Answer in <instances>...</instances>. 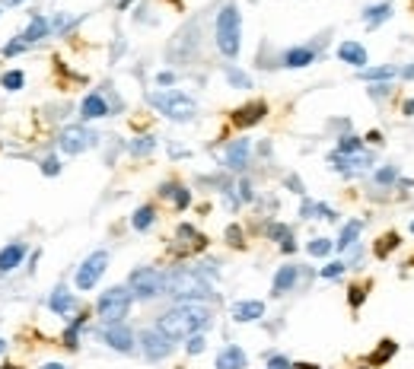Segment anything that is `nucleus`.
<instances>
[{"label":"nucleus","instance_id":"46","mask_svg":"<svg viewBox=\"0 0 414 369\" xmlns=\"http://www.w3.org/2000/svg\"><path fill=\"white\" fill-rule=\"evenodd\" d=\"M268 369H293V363H290L284 353H271V357H268Z\"/></svg>","mask_w":414,"mask_h":369},{"label":"nucleus","instance_id":"26","mask_svg":"<svg viewBox=\"0 0 414 369\" xmlns=\"http://www.w3.org/2000/svg\"><path fill=\"white\" fill-rule=\"evenodd\" d=\"M299 217H309V220H338V214L328 204H319V201H303Z\"/></svg>","mask_w":414,"mask_h":369},{"label":"nucleus","instance_id":"21","mask_svg":"<svg viewBox=\"0 0 414 369\" xmlns=\"http://www.w3.org/2000/svg\"><path fill=\"white\" fill-rule=\"evenodd\" d=\"M51 35V23L41 13H35L32 19H29V26H26L23 32H19V39H23V45L26 48H32L35 41H41V39H48Z\"/></svg>","mask_w":414,"mask_h":369},{"label":"nucleus","instance_id":"31","mask_svg":"<svg viewBox=\"0 0 414 369\" xmlns=\"http://www.w3.org/2000/svg\"><path fill=\"white\" fill-rule=\"evenodd\" d=\"M224 77H226V83H230L233 90H252V77L242 74L239 67L226 64V67H224Z\"/></svg>","mask_w":414,"mask_h":369},{"label":"nucleus","instance_id":"44","mask_svg":"<svg viewBox=\"0 0 414 369\" xmlns=\"http://www.w3.org/2000/svg\"><path fill=\"white\" fill-rule=\"evenodd\" d=\"M26 51V45H23V39H13V41H7V45H3V48H0V54H3V58H17V54H23Z\"/></svg>","mask_w":414,"mask_h":369},{"label":"nucleus","instance_id":"10","mask_svg":"<svg viewBox=\"0 0 414 369\" xmlns=\"http://www.w3.org/2000/svg\"><path fill=\"white\" fill-rule=\"evenodd\" d=\"M99 341L115 353H134L137 350V335H134L124 321H118V325H102Z\"/></svg>","mask_w":414,"mask_h":369},{"label":"nucleus","instance_id":"49","mask_svg":"<svg viewBox=\"0 0 414 369\" xmlns=\"http://www.w3.org/2000/svg\"><path fill=\"white\" fill-rule=\"evenodd\" d=\"M172 83H175L172 70H159V74H157V86H172Z\"/></svg>","mask_w":414,"mask_h":369},{"label":"nucleus","instance_id":"13","mask_svg":"<svg viewBox=\"0 0 414 369\" xmlns=\"http://www.w3.org/2000/svg\"><path fill=\"white\" fill-rule=\"evenodd\" d=\"M248 159H252V140L248 137L233 140L230 147H226V153H224V166L230 169V172H242V169L248 166Z\"/></svg>","mask_w":414,"mask_h":369},{"label":"nucleus","instance_id":"5","mask_svg":"<svg viewBox=\"0 0 414 369\" xmlns=\"http://www.w3.org/2000/svg\"><path fill=\"white\" fill-rule=\"evenodd\" d=\"M134 306V296L128 290V283H115V287H108L106 293H99L96 299V315H99L102 325H118V321L128 319V312Z\"/></svg>","mask_w":414,"mask_h":369},{"label":"nucleus","instance_id":"8","mask_svg":"<svg viewBox=\"0 0 414 369\" xmlns=\"http://www.w3.org/2000/svg\"><path fill=\"white\" fill-rule=\"evenodd\" d=\"M137 347H141V353H144V360H147V363H163V360H169V357H172L175 341H172V337H166L163 331L153 325V328H144L141 331V337H137Z\"/></svg>","mask_w":414,"mask_h":369},{"label":"nucleus","instance_id":"41","mask_svg":"<svg viewBox=\"0 0 414 369\" xmlns=\"http://www.w3.org/2000/svg\"><path fill=\"white\" fill-rule=\"evenodd\" d=\"M41 175H48V179L61 175V159L58 156H45V159H41Z\"/></svg>","mask_w":414,"mask_h":369},{"label":"nucleus","instance_id":"55","mask_svg":"<svg viewBox=\"0 0 414 369\" xmlns=\"http://www.w3.org/2000/svg\"><path fill=\"white\" fill-rule=\"evenodd\" d=\"M293 369H319L315 363H293Z\"/></svg>","mask_w":414,"mask_h":369},{"label":"nucleus","instance_id":"12","mask_svg":"<svg viewBox=\"0 0 414 369\" xmlns=\"http://www.w3.org/2000/svg\"><path fill=\"white\" fill-rule=\"evenodd\" d=\"M265 115H268V102L265 99H252V102H246V106H239L233 112V124L236 128H255L258 121H265Z\"/></svg>","mask_w":414,"mask_h":369},{"label":"nucleus","instance_id":"11","mask_svg":"<svg viewBox=\"0 0 414 369\" xmlns=\"http://www.w3.org/2000/svg\"><path fill=\"white\" fill-rule=\"evenodd\" d=\"M315 61H319V45H293L281 54V67H287V70H303Z\"/></svg>","mask_w":414,"mask_h":369},{"label":"nucleus","instance_id":"16","mask_svg":"<svg viewBox=\"0 0 414 369\" xmlns=\"http://www.w3.org/2000/svg\"><path fill=\"white\" fill-rule=\"evenodd\" d=\"M338 61H341V64L357 67V70H366V64H370V54H366V48L360 45V41L348 39V41H341V45H338Z\"/></svg>","mask_w":414,"mask_h":369},{"label":"nucleus","instance_id":"17","mask_svg":"<svg viewBox=\"0 0 414 369\" xmlns=\"http://www.w3.org/2000/svg\"><path fill=\"white\" fill-rule=\"evenodd\" d=\"M297 283H299V264H284V268H277V274L271 280V296H287Z\"/></svg>","mask_w":414,"mask_h":369},{"label":"nucleus","instance_id":"57","mask_svg":"<svg viewBox=\"0 0 414 369\" xmlns=\"http://www.w3.org/2000/svg\"><path fill=\"white\" fill-rule=\"evenodd\" d=\"M23 0H3V7H19Z\"/></svg>","mask_w":414,"mask_h":369},{"label":"nucleus","instance_id":"30","mask_svg":"<svg viewBox=\"0 0 414 369\" xmlns=\"http://www.w3.org/2000/svg\"><path fill=\"white\" fill-rule=\"evenodd\" d=\"M83 325H86V315H77V319L64 328V347H67V350H77V347H80V331H83Z\"/></svg>","mask_w":414,"mask_h":369},{"label":"nucleus","instance_id":"58","mask_svg":"<svg viewBox=\"0 0 414 369\" xmlns=\"http://www.w3.org/2000/svg\"><path fill=\"white\" fill-rule=\"evenodd\" d=\"M3 353H7V341H3V337H0V357H3Z\"/></svg>","mask_w":414,"mask_h":369},{"label":"nucleus","instance_id":"32","mask_svg":"<svg viewBox=\"0 0 414 369\" xmlns=\"http://www.w3.org/2000/svg\"><path fill=\"white\" fill-rule=\"evenodd\" d=\"M398 246H402V236H398V232H386L382 239H376V248H373V252H376V258H389Z\"/></svg>","mask_w":414,"mask_h":369},{"label":"nucleus","instance_id":"43","mask_svg":"<svg viewBox=\"0 0 414 369\" xmlns=\"http://www.w3.org/2000/svg\"><path fill=\"white\" fill-rule=\"evenodd\" d=\"M268 236H271L274 242H287L293 232H290V226H284V223H271V226H268Z\"/></svg>","mask_w":414,"mask_h":369},{"label":"nucleus","instance_id":"37","mask_svg":"<svg viewBox=\"0 0 414 369\" xmlns=\"http://www.w3.org/2000/svg\"><path fill=\"white\" fill-rule=\"evenodd\" d=\"M366 290H370V283H354V287L348 290V303H351V309H360V306H364Z\"/></svg>","mask_w":414,"mask_h":369},{"label":"nucleus","instance_id":"28","mask_svg":"<svg viewBox=\"0 0 414 369\" xmlns=\"http://www.w3.org/2000/svg\"><path fill=\"white\" fill-rule=\"evenodd\" d=\"M175 239L179 242H185V246H191V248H204L207 246V239L201 236L195 226H188V223H179V230H175Z\"/></svg>","mask_w":414,"mask_h":369},{"label":"nucleus","instance_id":"18","mask_svg":"<svg viewBox=\"0 0 414 369\" xmlns=\"http://www.w3.org/2000/svg\"><path fill=\"white\" fill-rule=\"evenodd\" d=\"M48 309L55 312V315H61V319H70L77 312V296L67 287H55L48 296Z\"/></svg>","mask_w":414,"mask_h":369},{"label":"nucleus","instance_id":"20","mask_svg":"<svg viewBox=\"0 0 414 369\" xmlns=\"http://www.w3.org/2000/svg\"><path fill=\"white\" fill-rule=\"evenodd\" d=\"M26 252H29V248H26V242H19V239L0 248V274H13V271H17L19 264H23Z\"/></svg>","mask_w":414,"mask_h":369},{"label":"nucleus","instance_id":"29","mask_svg":"<svg viewBox=\"0 0 414 369\" xmlns=\"http://www.w3.org/2000/svg\"><path fill=\"white\" fill-rule=\"evenodd\" d=\"M395 350H398V344L392 341V337H386V341H379V350H373L370 353V366H386V363L395 357Z\"/></svg>","mask_w":414,"mask_h":369},{"label":"nucleus","instance_id":"1","mask_svg":"<svg viewBox=\"0 0 414 369\" xmlns=\"http://www.w3.org/2000/svg\"><path fill=\"white\" fill-rule=\"evenodd\" d=\"M214 321V309L207 303H175L157 315V328L172 341H188L191 335H204Z\"/></svg>","mask_w":414,"mask_h":369},{"label":"nucleus","instance_id":"2","mask_svg":"<svg viewBox=\"0 0 414 369\" xmlns=\"http://www.w3.org/2000/svg\"><path fill=\"white\" fill-rule=\"evenodd\" d=\"M166 296H172L175 303H207L214 296L210 280L198 268H172L166 274Z\"/></svg>","mask_w":414,"mask_h":369},{"label":"nucleus","instance_id":"56","mask_svg":"<svg viewBox=\"0 0 414 369\" xmlns=\"http://www.w3.org/2000/svg\"><path fill=\"white\" fill-rule=\"evenodd\" d=\"M41 369H67V366H64V363H45Z\"/></svg>","mask_w":414,"mask_h":369},{"label":"nucleus","instance_id":"23","mask_svg":"<svg viewBox=\"0 0 414 369\" xmlns=\"http://www.w3.org/2000/svg\"><path fill=\"white\" fill-rule=\"evenodd\" d=\"M392 17H395V7H392L389 0H386V3H376V7H366V10H364L366 29H379V26L389 23Z\"/></svg>","mask_w":414,"mask_h":369},{"label":"nucleus","instance_id":"51","mask_svg":"<svg viewBox=\"0 0 414 369\" xmlns=\"http://www.w3.org/2000/svg\"><path fill=\"white\" fill-rule=\"evenodd\" d=\"M281 252H284V255H293V252H297V242H293V236H290L287 242H281Z\"/></svg>","mask_w":414,"mask_h":369},{"label":"nucleus","instance_id":"52","mask_svg":"<svg viewBox=\"0 0 414 369\" xmlns=\"http://www.w3.org/2000/svg\"><path fill=\"white\" fill-rule=\"evenodd\" d=\"M398 74H402V80H414V64L402 67V70H398Z\"/></svg>","mask_w":414,"mask_h":369},{"label":"nucleus","instance_id":"35","mask_svg":"<svg viewBox=\"0 0 414 369\" xmlns=\"http://www.w3.org/2000/svg\"><path fill=\"white\" fill-rule=\"evenodd\" d=\"M306 252L313 255V258H328V255L335 252V242H331V239H322V236H315V239H309Z\"/></svg>","mask_w":414,"mask_h":369},{"label":"nucleus","instance_id":"3","mask_svg":"<svg viewBox=\"0 0 414 369\" xmlns=\"http://www.w3.org/2000/svg\"><path fill=\"white\" fill-rule=\"evenodd\" d=\"M214 45L224 58H239L242 51V13L236 3H224L214 23Z\"/></svg>","mask_w":414,"mask_h":369},{"label":"nucleus","instance_id":"48","mask_svg":"<svg viewBox=\"0 0 414 369\" xmlns=\"http://www.w3.org/2000/svg\"><path fill=\"white\" fill-rule=\"evenodd\" d=\"M389 92H392V86H389V83H373V90H370V96L373 99H376V96H389Z\"/></svg>","mask_w":414,"mask_h":369},{"label":"nucleus","instance_id":"7","mask_svg":"<svg viewBox=\"0 0 414 369\" xmlns=\"http://www.w3.org/2000/svg\"><path fill=\"white\" fill-rule=\"evenodd\" d=\"M106 271H108V252L106 248H96V252L86 255V261L77 268L74 287L80 290V293H86V290H92L102 277H106Z\"/></svg>","mask_w":414,"mask_h":369},{"label":"nucleus","instance_id":"33","mask_svg":"<svg viewBox=\"0 0 414 369\" xmlns=\"http://www.w3.org/2000/svg\"><path fill=\"white\" fill-rule=\"evenodd\" d=\"M364 140L360 137H354V134H344V137H338V150L335 153H341V156H357V153H364Z\"/></svg>","mask_w":414,"mask_h":369},{"label":"nucleus","instance_id":"34","mask_svg":"<svg viewBox=\"0 0 414 369\" xmlns=\"http://www.w3.org/2000/svg\"><path fill=\"white\" fill-rule=\"evenodd\" d=\"M128 150H131V156H150L153 150H157V137L153 134H144V137H134L131 143H128Z\"/></svg>","mask_w":414,"mask_h":369},{"label":"nucleus","instance_id":"15","mask_svg":"<svg viewBox=\"0 0 414 369\" xmlns=\"http://www.w3.org/2000/svg\"><path fill=\"white\" fill-rule=\"evenodd\" d=\"M230 315L236 325H252V321L265 319V303L262 299H239V303H233Z\"/></svg>","mask_w":414,"mask_h":369},{"label":"nucleus","instance_id":"25","mask_svg":"<svg viewBox=\"0 0 414 369\" xmlns=\"http://www.w3.org/2000/svg\"><path fill=\"white\" fill-rule=\"evenodd\" d=\"M131 226L137 232H150L153 226H157V207H153V204H141L137 210H134V217H131Z\"/></svg>","mask_w":414,"mask_h":369},{"label":"nucleus","instance_id":"27","mask_svg":"<svg viewBox=\"0 0 414 369\" xmlns=\"http://www.w3.org/2000/svg\"><path fill=\"white\" fill-rule=\"evenodd\" d=\"M395 77H398V70H395V67H389V64L360 70V80H366V83H389V80H395Z\"/></svg>","mask_w":414,"mask_h":369},{"label":"nucleus","instance_id":"59","mask_svg":"<svg viewBox=\"0 0 414 369\" xmlns=\"http://www.w3.org/2000/svg\"><path fill=\"white\" fill-rule=\"evenodd\" d=\"M408 230H411V236H414V220H411V223H408Z\"/></svg>","mask_w":414,"mask_h":369},{"label":"nucleus","instance_id":"36","mask_svg":"<svg viewBox=\"0 0 414 369\" xmlns=\"http://www.w3.org/2000/svg\"><path fill=\"white\" fill-rule=\"evenodd\" d=\"M0 86L7 92H19L26 86V74L23 70H7V74H0Z\"/></svg>","mask_w":414,"mask_h":369},{"label":"nucleus","instance_id":"39","mask_svg":"<svg viewBox=\"0 0 414 369\" xmlns=\"http://www.w3.org/2000/svg\"><path fill=\"white\" fill-rule=\"evenodd\" d=\"M48 23H51V32H55V35H64V32H70V29H74V19L67 17V13H58V17L48 19Z\"/></svg>","mask_w":414,"mask_h":369},{"label":"nucleus","instance_id":"4","mask_svg":"<svg viewBox=\"0 0 414 369\" xmlns=\"http://www.w3.org/2000/svg\"><path fill=\"white\" fill-rule=\"evenodd\" d=\"M147 102L157 108L163 118H169V121H175V124H185V121H191V118L198 115V102H195L188 92H182V90L150 92Z\"/></svg>","mask_w":414,"mask_h":369},{"label":"nucleus","instance_id":"42","mask_svg":"<svg viewBox=\"0 0 414 369\" xmlns=\"http://www.w3.org/2000/svg\"><path fill=\"white\" fill-rule=\"evenodd\" d=\"M204 347H207L204 335H191L188 344H185V353H188V357H198V353H204Z\"/></svg>","mask_w":414,"mask_h":369},{"label":"nucleus","instance_id":"60","mask_svg":"<svg viewBox=\"0 0 414 369\" xmlns=\"http://www.w3.org/2000/svg\"><path fill=\"white\" fill-rule=\"evenodd\" d=\"M0 17H3V10H0Z\"/></svg>","mask_w":414,"mask_h":369},{"label":"nucleus","instance_id":"50","mask_svg":"<svg viewBox=\"0 0 414 369\" xmlns=\"http://www.w3.org/2000/svg\"><path fill=\"white\" fill-rule=\"evenodd\" d=\"M287 188H293V195H303V191H306V188H303V181H299L297 175H290V179H287Z\"/></svg>","mask_w":414,"mask_h":369},{"label":"nucleus","instance_id":"40","mask_svg":"<svg viewBox=\"0 0 414 369\" xmlns=\"http://www.w3.org/2000/svg\"><path fill=\"white\" fill-rule=\"evenodd\" d=\"M344 271H348V264H344V261H328V264H325V268H322V271H319V274H322L325 280H338Z\"/></svg>","mask_w":414,"mask_h":369},{"label":"nucleus","instance_id":"45","mask_svg":"<svg viewBox=\"0 0 414 369\" xmlns=\"http://www.w3.org/2000/svg\"><path fill=\"white\" fill-rule=\"evenodd\" d=\"M226 242H230L233 248H242V246H246V242H242V230L236 226V223H233V226H226Z\"/></svg>","mask_w":414,"mask_h":369},{"label":"nucleus","instance_id":"24","mask_svg":"<svg viewBox=\"0 0 414 369\" xmlns=\"http://www.w3.org/2000/svg\"><path fill=\"white\" fill-rule=\"evenodd\" d=\"M360 232H364V220H351V223H344V226H341L338 242H335V248H338V252H348V248H354V246H357V239H360Z\"/></svg>","mask_w":414,"mask_h":369},{"label":"nucleus","instance_id":"6","mask_svg":"<svg viewBox=\"0 0 414 369\" xmlns=\"http://www.w3.org/2000/svg\"><path fill=\"white\" fill-rule=\"evenodd\" d=\"M128 290H131L134 299L150 303V299L166 293V274L159 268H134L131 277H128Z\"/></svg>","mask_w":414,"mask_h":369},{"label":"nucleus","instance_id":"14","mask_svg":"<svg viewBox=\"0 0 414 369\" xmlns=\"http://www.w3.org/2000/svg\"><path fill=\"white\" fill-rule=\"evenodd\" d=\"M108 115H112V108H108V102H106L102 92H86V96H83V102H80L83 124H86V121H99V118H108Z\"/></svg>","mask_w":414,"mask_h":369},{"label":"nucleus","instance_id":"47","mask_svg":"<svg viewBox=\"0 0 414 369\" xmlns=\"http://www.w3.org/2000/svg\"><path fill=\"white\" fill-rule=\"evenodd\" d=\"M236 188H239V201H242V204H248V201L255 197V191H252V181H248V179H239V185H236Z\"/></svg>","mask_w":414,"mask_h":369},{"label":"nucleus","instance_id":"38","mask_svg":"<svg viewBox=\"0 0 414 369\" xmlns=\"http://www.w3.org/2000/svg\"><path fill=\"white\" fill-rule=\"evenodd\" d=\"M373 179H376V185H395V181H398V169H395V166H382V169H376Z\"/></svg>","mask_w":414,"mask_h":369},{"label":"nucleus","instance_id":"22","mask_svg":"<svg viewBox=\"0 0 414 369\" xmlns=\"http://www.w3.org/2000/svg\"><path fill=\"white\" fill-rule=\"evenodd\" d=\"M159 197L172 201L175 210H188V204H191V191L185 188L182 181H163V185H159Z\"/></svg>","mask_w":414,"mask_h":369},{"label":"nucleus","instance_id":"54","mask_svg":"<svg viewBox=\"0 0 414 369\" xmlns=\"http://www.w3.org/2000/svg\"><path fill=\"white\" fill-rule=\"evenodd\" d=\"M366 140H370V143H376V147H379V143H382V134H379V131H370V134H366Z\"/></svg>","mask_w":414,"mask_h":369},{"label":"nucleus","instance_id":"53","mask_svg":"<svg viewBox=\"0 0 414 369\" xmlns=\"http://www.w3.org/2000/svg\"><path fill=\"white\" fill-rule=\"evenodd\" d=\"M402 115H408V118H411V115H414V99H408L405 106H402Z\"/></svg>","mask_w":414,"mask_h":369},{"label":"nucleus","instance_id":"19","mask_svg":"<svg viewBox=\"0 0 414 369\" xmlns=\"http://www.w3.org/2000/svg\"><path fill=\"white\" fill-rule=\"evenodd\" d=\"M246 366H248V357H246V350H242L239 344H226V347H220L214 369H246Z\"/></svg>","mask_w":414,"mask_h":369},{"label":"nucleus","instance_id":"9","mask_svg":"<svg viewBox=\"0 0 414 369\" xmlns=\"http://www.w3.org/2000/svg\"><path fill=\"white\" fill-rule=\"evenodd\" d=\"M96 143H99V137H96V131H90L86 124H67L58 134V147H61V153H67V156H80V153H86V150H92Z\"/></svg>","mask_w":414,"mask_h":369}]
</instances>
